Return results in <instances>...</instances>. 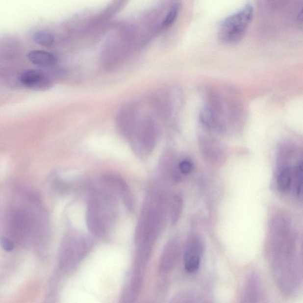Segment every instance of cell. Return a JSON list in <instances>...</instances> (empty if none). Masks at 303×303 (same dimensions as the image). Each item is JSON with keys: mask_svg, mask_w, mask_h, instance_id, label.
Returning a JSON list of instances; mask_svg holds the SVG:
<instances>
[{"mask_svg": "<svg viewBox=\"0 0 303 303\" xmlns=\"http://www.w3.org/2000/svg\"><path fill=\"white\" fill-rule=\"evenodd\" d=\"M200 121L205 126L209 128H214L217 126V117L215 111L213 108L208 106H205L200 110Z\"/></svg>", "mask_w": 303, "mask_h": 303, "instance_id": "10", "label": "cell"}, {"mask_svg": "<svg viewBox=\"0 0 303 303\" xmlns=\"http://www.w3.org/2000/svg\"><path fill=\"white\" fill-rule=\"evenodd\" d=\"M180 7H181V4H180L179 2H177L172 5V7H171L169 11H168L167 16H166L164 21L162 23L163 27H169L175 22L177 17L178 16Z\"/></svg>", "mask_w": 303, "mask_h": 303, "instance_id": "13", "label": "cell"}, {"mask_svg": "<svg viewBox=\"0 0 303 303\" xmlns=\"http://www.w3.org/2000/svg\"><path fill=\"white\" fill-rule=\"evenodd\" d=\"M157 132L155 125L151 121H146L140 127L138 133V142L140 149L145 153H150L155 148Z\"/></svg>", "mask_w": 303, "mask_h": 303, "instance_id": "5", "label": "cell"}, {"mask_svg": "<svg viewBox=\"0 0 303 303\" xmlns=\"http://www.w3.org/2000/svg\"><path fill=\"white\" fill-rule=\"evenodd\" d=\"M183 200L179 195L173 197L170 202V217L171 224L174 225L178 221L182 211Z\"/></svg>", "mask_w": 303, "mask_h": 303, "instance_id": "11", "label": "cell"}, {"mask_svg": "<svg viewBox=\"0 0 303 303\" xmlns=\"http://www.w3.org/2000/svg\"><path fill=\"white\" fill-rule=\"evenodd\" d=\"M115 201L105 191L93 192L88 200L86 222L88 229L94 235H104L116 216Z\"/></svg>", "mask_w": 303, "mask_h": 303, "instance_id": "2", "label": "cell"}, {"mask_svg": "<svg viewBox=\"0 0 303 303\" xmlns=\"http://www.w3.org/2000/svg\"><path fill=\"white\" fill-rule=\"evenodd\" d=\"M202 245L200 239L193 237L187 245L184 255L185 268L188 272L193 273L198 270L200 264V258Z\"/></svg>", "mask_w": 303, "mask_h": 303, "instance_id": "6", "label": "cell"}, {"mask_svg": "<svg viewBox=\"0 0 303 303\" xmlns=\"http://www.w3.org/2000/svg\"><path fill=\"white\" fill-rule=\"evenodd\" d=\"M33 39L36 44L49 47L55 42V37L52 33L45 30H38L34 33Z\"/></svg>", "mask_w": 303, "mask_h": 303, "instance_id": "12", "label": "cell"}, {"mask_svg": "<svg viewBox=\"0 0 303 303\" xmlns=\"http://www.w3.org/2000/svg\"><path fill=\"white\" fill-rule=\"evenodd\" d=\"M193 167V163L189 159L182 160L177 165L179 173L181 176H184L189 175L192 172Z\"/></svg>", "mask_w": 303, "mask_h": 303, "instance_id": "15", "label": "cell"}, {"mask_svg": "<svg viewBox=\"0 0 303 303\" xmlns=\"http://www.w3.org/2000/svg\"><path fill=\"white\" fill-rule=\"evenodd\" d=\"M295 184L296 193L297 196H302L303 187V163L298 162L294 171L293 181Z\"/></svg>", "mask_w": 303, "mask_h": 303, "instance_id": "14", "label": "cell"}, {"mask_svg": "<svg viewBox=\"0 0 303 303\" xmlns=\"http://www.w3.org/2000/svg\"><path fill=\"white\" fill-rule=\"evenodd\" d=\"M253 13L252 4L247 3L223 20L218 31L221 41L228 45L241 41L252 21Z\"/></svg>", "mask_w": 303, "mask_h": 303, "instance_id": "3", "label": "cell"}, {"mask_svg": "<svg viewBox=\"0 0 303 303\" xmlns=\"http://www.w3.org/2000/svg\"><path fill=\"white\" fill-rule=\"evenodd\" d=\"M20 81L25 87L31 90L44 91L52 87V81L44 71L29 70L24 71L20 76Z\"/></svg>", "mask_w": 303, "mask_h": 303, "instance_id": "4", "label": "cell"}, {"mask_svg": "<svg viewBox=\"0 0 303 303\" xmlns=\"http://www.w3.org/2000/svg\"><path fill=\"white\" fill-rule=\"evenodd\" d=\"M27 56L31 63L41 67H52L58 62V59L54 54L45 50H31L28 53Z\"/></svg>", "mask_w": 303, "mask_h": 303, "instance_id": "8", "label": "cell"}, {"mask_svg": "<svg viewBox=\"0 0 303 303\" xmlns=\"http://www.w3.org/2000/svg\"><path fill=\"white\" fill-rule=\"evenodd\" d=\"M294 172L290 167L283 168L277 177V184L278 189L282 192L289 190L293 182Z\"/></svg>", "mask_w": 303, "mask_h": 303, "instance_id": "9", "label": "cell"}, {"mask_svg": "<svg viewBox=\"0 0 303 303\" xmlns=\"http://www.w3.org/2000/svg\"><path fill=\"white\" fill-rule=\"evenodd\" d=\"M104 181L114 192L122 197L125 205H126L128 209L131 210L133 207L132 197L131 196L129 188L124 180L121 177L114 174H109L104 177Z\"/></svg>", "mask_w": 303, "mask_h": 303, "instance_id": "7", "label": "cell"}, {"mask_svg": "<svg viewBox=\"0 0 303 303\" xmlns=\"http://www.w3.org/2000/svg\"><path fill=\"white\" fill-rule=\"evenodd\" d=\"M165 202L163 194L156 191L146 199L134 236L139 248L151 250L164 223Z\"/></svg>", "mask_w": 303, "mask_h": 303, "instance_id": "1", "label": "cell"}, {"mask_svg": "<svg viewBox=\"0 0 303 303\" xmlns=\"http://www.w3.org/2000/svg\"><path fill=\"white\" fill-rule=\"evenodd\" d=\"M0 244H1L4 250L6 251L10 252L13 250L14 245L12 242H11L9 239L5 238V237H1L0 239Z\"/></svg>", "mask_w": 303, "mask_h": 303, "instance_id": "16", "label": "cell"}]
</instances>
